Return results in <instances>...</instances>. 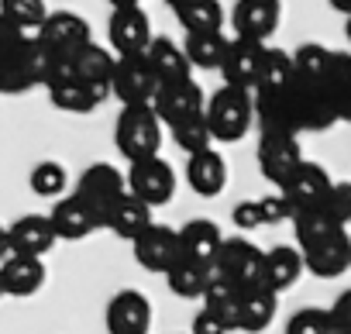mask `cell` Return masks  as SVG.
Listing matches in <instances>:
<instances>
[{
  "instance_id": "cell-1",
  "label": "cell",
  "mask_w": 351,
  "mask_h": 334,
  "mask_svg": "<svg viewBox=\"0 0 351 334\" xmlns=\"http://www.w3.org/2000/svg\"><path fill=\"white\" fill-rule=\"evenodd\" d=\"M204 121H207L214 141H241L248 134L252 121H255V97H252V90L221 86L204 104Z\"/></svg>"
},
{
  "instance_id": "cell-2",
  "label": "cell",
  "mask_w": 351,
  "mask_h": 334,
  "mask_svg": "<svg viewBox=\"0 0 351 334\" xmlns=\"http://www.w3.org/2000/svg\"><path fill=\"white\" fill-rule=\"evenodd\" d=\"M114 145H117V152L128 162L158 155V148H162V124H158V117L152 114L148 104L121 107L117 124H114Z\"/></svg>"
},
{
  "instance_id": "cell-3",
  "label": "cell",
  "mask_w": 351,
  "mask_h": 334,
  "mask_svg": "<svg viewBox=\"0 0 351 334\" xmlns=\"http://www.w3.org/2000/svg\"><path fill=\"white\" fill-rule=\"evenodd\" d=\"M128 193V183H124V173L117 165H107V162H93L90 169L80 176L73 197L90 211V217L97 221V228H107V217L110 211L117 207V200Z\"/></svg>"
},
{
  "instance_id": "cell-4",
  "label": "cell",
  "mask_w": 351,
  "mask_h": 334,
  "mask_svg": "<svg viewBox=\"0 0 351 334\" xmlns=\"http://www.w3.org/2000/svg\"><path fill=\"white\" fill-rule=\"evenodd\" d=\"M86 42H93L90 21L80 18V14H73V11H49V18L42 21V28L35 32V45L42 52V69L49 62L69 59Z\"/></svg>"
},
{
  "instance_id": "cell-5",
  "label": "cell",
  "mask_w": 351,
  "mask_h": 334,
  "mask_svg": "<svg viewBox=\"0 0 351 334\" xmlns=\"http://www.w3.org/2000/svg\"><path fill=\"white\" fill-rule=\"evenodd\" d=\"M124 183H128V193H131L134 200L148 204L152 211H155V207H165V204L176 197V173H172V165H169L162 155L128 162Z\"/></svg>"
},
{
  "instance_id": "cell-6",
  "label": "cell",
  "mask_w": 351,
  "mask_h": 334,
  "mask_svg": "<svg viewBox=\"0 0 351 334\" xmlns=\"http://www.w3.org/2000/svg\"><path fill=\"white\" fill-rule=\"evenodd\" d=\"M262 259H265V252L258 245H252L248 238H224L221 252L214 259V276L238 289L262 286Z\"/></svg>"
},
{
  "instance_id": "cell-7",
  "label": "cell",
  "mask_w": 351,
  "mask_h": 334,
  "mask_svg": "<svg viewBox=\"0 0 351 334\" xmlns=\"http://www.w3.org/2000/svg\"><path fill=\"white\" fill-rule=\"evenodd\" d=\"M158 90V80L141 56H117L114 59V73H110V93L124 104V107H138V104H152Z\"/></svg>"
},
{
  "instance_id": "cell-8",
  "label": "cell",
  "mask_w": 351,
  "mask_h": 334,
  "mask_svg": "<svg viewBox=\"0 0 351 334\" xmlns=\"http://www.w3.org/2000/svg\"><path fill=\"white\" fill-rule=\"evenodd\" d=\"M134 262L148 272H169L176 262L183 259V245H180V231L169 228V224H148L134 241Z\"/></svg>"
},
{
  "instance_id": "cell-9",
  "label": "cell",
  "mask_w": 351,
  "mask_h": 334,
  "mask_svg": "<svg viewBox=\"0 0 351 334\" xmlns=\"http://www.w3.org/2000/svg\"><path fill=\"white\" fill-rule=\"evenodd\" d=\"M300 255H303L306 272H313L320 279H334L351 269V235H348V228H337V231L303 245Z\"/></svg>"
},
{
  "instance_id": "cell-10",
  "label": "cell",
  "mask_w": 351,
  "mask_h": 334,
  "mask_svg": "<svg viewBox=\"0 0 351 334\" xmlns=\"http://www.w3.org/2000/svg\"><path fill=\"white\" fill-rule=\"evenodd\" d=\"M204 104H207V97H204L200 83L180 80V83H162V86L155 90V97H152L148 107H152V114L158 117V124L172 128V124H180V121L200 114Z\"/></svg>"
},
{
  "instance_id": "cell-11",
  "label": "cell",
  "mask_w": 351,
  "mask_h": 334,
  "mask_svg": "<svg viewBox=\"0 0 351 334\" xmlns=\"http://www.w3.org/2000/svg\"><path fill=\"white\" fill-rule=\"evenodd\" d=\"M300 162H303V152H300V141L289 131L272 128V131L262 134V141H258V169L272 187H282Z\"/></svg>"
},
{
  "instance_id": "cell-12",
  "label": "cell",
  "mask_w": 351,
  "mask_h": 334,
  "mask_svg": "<svg viewBox=\"0 0 351 334\" xmlns=\"http://www.w3.org/2000/svg\"><path fill=\"white\" fill-rule=\"evenodd\" d=\"M107 38H110L114 56H141L148 49V42L155 38L152 35V21L141 11V4H134V8H114L110 25H107Z\"/></svg>"
},
{
  "instance_id": "cell-13",
  "label": "cell",
  "mask_w": 351,
  "mask_h": 334,
  "mask_svg": "<svg viewBox=\"0 0 351 334\" xmlns=\"http://www.w3.org/2000/svg\"><path fill=\"white\" fill-rule=\"evenodd\" d=\"M282 18V0H238L231 11V25H234V38H248V42H269L279 28Z\"/></svg>"
},
{
  "instance_id": "cell-14",
  "label": "cell",
  "mask_w": 351,
  "mask_h": 334,
  "mask_svg": "<svg viewBox=\"0 0 351 334\" xmlns=\"http://www.w3.org/2000/svg\"><path fill=\"white\" fill-rule=\"evenodd\" d=\"M330 187H334V180L327 176V169L324 165H317V162H300L296 169L289 173V180L279 187V193L286 197V204L293 207V214L296 211H306V207H317V204H324V197L330 193Z\"/></svg>"
},
{
  "instance_id": "cell-15",
  "label": "cell",
  "mask_w": 351,
  "mask_h": 334,
  "mask_svg": "<svg viewBox=\"0 0 351 334\" xmlns=\"http://www.w3.org/2000/svg\"><path fill=\"white\" fill-rule=\"evenodd\" d=\"M262 56H265V45H262V42L231 38V42H228V52H224V62H221L224 86L255 90V83H258V69H262Z\"/></svg>"
},
{
  "instance_id": "cell-16",
  "label": "cell",
  "mask_w": 351,
  "mask_h": 334,
  "mask_svg": "<svg viewBox=\"0 0 351 334\" xmlns=\"http://www.w3.org/2000/svg\"><path fill=\"white\" fill-rule=\"evenodd\" d=\"M107 331L110 334H148L152 331V303L141 289H121L107 303Z\"/></svg>"
},
{
  "instance_id": "cell-17",
  "label": "cell",
  "mask_w": 351,
  "mask_h": 334,
  "mask_svg": "<svg viewBox=\"0 0 351 334\" xmlns=\"http://www.w3.org/2000/svg\"><path fill=\"white\" fill-rule=\"evenodd\" d=\"M45 259H32V255H8L0 262V289L4 296H18L28 300L45 286Z\"/></svg>"
},
{
  "instance_id": "cell-18",
  "label": "cell",
  "mask_w": 351,
  "mask_h": 334,
  "mask_svg": "<svg viewBox=\"0 0 351 334\" xmlns=\"http://www.w3.org/2000/svg\"><path fill=\"white\" fill-rule=\"evenodd\" d=\"M8 241H11V255H32V259H45L56 248V231L49 224L45 214H25L8 228Z\"/></svg>"
},
{
  "instance_id": "cell-19",
  "label": "cell",
  "mask_w": 351,
  "mask_h": 334,
  "mask_svg": "<svg viewBox=\"0 0 351 334\" xmlns=\"http://www.w3.org/2000/svg\"><path fill=\"white\" fill-rule=\"evenodd\" d=\"M186 183L197 197H217L228 187V162L217 148H204L197 155H186Z\"/></svg>"
},
{
  "instance_id": "cell-20",
  "label": "cell",
  "mask_w": 351,
  "mask_h": 334,
  "mask_svg": "<svg viewBox=\"0 0 351 334\" xmlns=\"http://www.w3.org/2000/svg\"><path fill=\"white\" fill-rule=\"evenodd\" d=\"M45 217H49V224H52V231H56L59 241H83V238H90L93 231H100L97 221L90 217V211H86L73 193L59 197L56 207H52V214H45Z\"/></svg>"
},
{
  "instance_id": "cell-21",
  "label": "cell",
  "mask_w": 351,
  "mask_h": 334,
  "mask_svg": "<svg viewBox=\"0 0 351 334\" xmlns=\"http://www.w3.org/2000/svg\"><path fill=\"white\" fill-rule=\"evenodd\" d=\"M303 255L300 248H289V245H276L265 252L262 259V286L272 289V293H286L296 286V279L303 276Z\"/></svg>"
},
{
  "instance_id": "cell-22",
  "label": "cell",
  "mask_w": 351,
  "mask_h": 334,
  "mask_svg": "<svg viewBox=\"0 0 351 334\" xmlns=\"http://www.w3.org/2000/svg\"><path fill=\"white\" fill-rule=\"evenodd\" d=\"M145 59H148V66H152V73H155L158 86H162V83H180V80H190L186 52H183V45H176L172 38L155 35V38L148 42V49H145Z\"/></svg>"
},
{
  "instance_id": "cell-23",
  "label": "cell",
  "mask_w": 351,
  "mask_h": 334,
  "mask_svg": "<svg viewBox=\"0 0 351 334\" xmlns=\"http://www.w3.org/2000/svg\"><path fill=\"white\" fill-rule=\"evenodd\" d=\"M176 231H180L183 259H197V262L214 265V259H217V252H221V241H224V235H221V228H217L214 221L193 217V221H186L183 228H176Z\"/></svg>"
},
{
  "instance_id": "cell-24",
  "label": "cell",
  "mask_w": 351,
  "mask_h": 334,
  "mask_svg": "<svg viewBox=\"0 0 351 334\" xmlns=\"http://www.w3.org/2000/svg\"><path fill=\"white\" fill-rule=\"evenodd\" d=\"M279 310V293L265 289V286H252L241 289V303H238V331L245 334H262L272 317Z\"/></svg>"
},
{
  "instance_id": "cell-25",
  "label": "cell",
  "mask_w": 351,
  "mask_h": 334,
  "mask_svg": "<svg viewBox=\"0 0 351 334\" xmlns=\"http://www.w3.org/2000/svg\"><path fill=\"white\" fill-rule=\"evenodd\" d=\"M45 90H49V100L52 107L66 110V114H90L104 104L100 93H93L86 83L73 80V76H49L45 80Z\"/></svg>"
},
{
  "instance_id": "cell-26",
  "label": "cell",
  "mask_w": 351,
  "mask_h": 334,
  "mask_svg": "<svg viewBox=\"0 0 351 334\" xmlns=\"http://www.w3.org/2000/svg\"><path fill=\"white\" fill-rule=\"evenodd\" d=\"M210 279H214V265L197 262V259H180V262L165 272L169 289L180 296V300H200L204 289L210 286Z\"/></svg>"
},
{
  "instance_id": "cell-27",
  "label": "cell",
  "mask_w": 351,
  "mask_h": 334,
  "mask_svg": "<svg viewBox=\"0 0 351 334\" xmlns=\"http://www.w3.org/2000/svg\"><path fill=\"white\" fill-rule=\"evenodd\" d=\"M148 224H155V221H152V207L141 204V200H134L131 193H124V197L117 200V207L110 211V217H107V228H110L117 238H124V241H134Z\"/></svg>"
},
{
  "instance_id": "cell-28",
  "label": "cell",
  "mask_w": 351,
  "mask_h": 334,
  "mask_svg": "<svg viewBox=\"0 0 351 334\" xmlns=\"http://www.w3.org/2000/svg\"><path fill=\"white\" fill-rule=\"evenodd\" d=\"M228 42L224 32H197V35H186L183 42V52H186V62L190 69H221L224 62V52H228Z\"/></svg>"
},
{
  "instance_id": "cell-29",
  "label": "cell",
  "mask_w": 351,
  "mask_h": 334,
  "mask_svg": "<svg viewBox=\"0 0 351 334\" xmlns=\"http://www.w3.org/2000/svg\"><path fill=\"white\" fill-rule=\"evenodd\" d=\"M200 303H204V310L214 313L228 331H238V303H241V289H238V286H231V283H224V279L214 276L210 286L204 289Z\"/></svg>"
},
{
  "instance_id": "cell-30",
  "label": "cell",
  "mask_w": 351,
  "mask_h": 334,
  "mask_svg": "<svg viewBox=\"0 0 351 334\" xmlns=\"http://www.w3.org/2000/svg\"><path fill=\"white\" fill-rule=\"evenodd\" d=\"M293 80H296V73H293V56H286L282 49H269V45H265V56H262V69H258V83H255V90H258L262 97H269V93H282Z\"/></svg>"
},
{
  "instance_id": "cell-31",
  "label": "cell",
  "mask_w": 351,
  "mask_h": 334,
  "mask_svg": "<svg viewBox=\"0 0 351 334\" xmlns=\"http://www.w3.org/2000/svg\"><path fill=\"white\" fill-rule=\"evenodd\" d=\"M176 18H180V25H183L186 35L221 32L224 28V8H221V0H190V4H183L180 11H176Z\"/></svg>"
},
{
  "instance_id": "cell-32",
  "label": "cell",
  "mask_w": 351,
  "mask_h": 334,
  "mask_svg": "<svg viewBox=\"0 0 351 334\" xmlns=\"http://www.w3.org/2000/svg\"><path fill=\"white\" fill-rule=\"evenodd\" d=\"M49 18L45 0H0V21H8L18 32H38L42 21Z\"/></svg>"
},
{
  "instance_id": "cell-33",
  "label": "cell",
  "mask_w": 351,
  "mask_h": 334,
  "mask_svg": "<svg viewBox=\"0 0 351 334\" xmlns=\"http://www.w3.org/2000/svg\"><path fill=\"white\" fill-rule=\"evenodd\" d=\"M28 183H32V193H35V197H42V200H59V197H66V190H69V173H66L62 162L45 158V162H38L35 169H32Z\"/></svg>"
},
{
  "instance_id": "cell-34",
  "label": "cell",
  "mask_w": 351,
  "mask_h": 334,
  "mask_svg": "<svg viewBox=\"0 0 351 334\" xmlns=\"http://www.w3.org/2000/svg\"><path fill=\"white\" fill-rule=\"evenodd\" d=\"M330 59H334V52H327L324 45H300L296 56H293V73L303 83H324Z\"/></svg>"
},
{
  "instance_id": "cell-35",
  "label": "cell",
  "mask_w": 351,
  "mask_h": 334,
  "mask_svg": "<svg viewBox=\"0 0 351 334\" xmlns=\"http://www.w3.org/2000/svg\"><path fill=\"white\" fill-rule=\"evenodd\" d=\"M169 131H172V141L180 145L186 155H197L204 148H214V138H210V128L204 121V110L193 114V117H186V121H180V124H172Z\"/></svg>"
},
{
  "instance_id": "cell-36",
  "label": "cell",
  "mask_w": 351,
  "mask_h": 334,
  "mask_svg": "<svg viewBox=\"0 0 351 334\" xmlns=\"http://www.w3.org/2000/svg\"><path fill=\"white\" fill-rule=\"evenodd\" d=\"M330 331V310L303 307L286 320V334H327Z\"/></svg>"
},
{
  "instance_id": "cell-37",
  "label": "cell",
  "mask_w": 351,
  "mask_h": 334,
  "mask_svg": "<svg viewBox=\"0 0 351 334\" xmlns=\"http://www.w3.org/2000/svg\"><path fill=\"white\" fill-rule=\"evenodd\" d=\"M320 207H324L341 228H348V224H351V183H334Z\"/></svg>"
},
{
  "instance_id": "cell-38",
  "label": "cell",
  "mask_w": 351,
  "mask_h": 334,
  "mask_svg": "<svg viewBox=\"0 0 351 334\" xmlns=\"http://www.w3.org/2000/svg\"><path fill=\"white\" fill-rule=\"evenodd\" d=\"M258 214H262V228H265V224H279V221L293 217V207L286 204L282 193H272V197H262L258 200Z\"/></svg>"
},
{
  "instance_id": "cell-39",
  "label": "cell",
  "mask_w": 351,
  "mask_h": 334,
  "mask_svg": "<svg viewBox=\"0 0 351 334\" xmlns=\"http://www.w3.org/2000/svg\"><path fill=\"white\" fill-rule=\"evenodd\" d=\"M234 224L241 228V231H255V228H262V214H258V200H241L238 207H234Z\"/></svg>"
},
{
  "instance_id": "cell-40",
  "label": "cell",
  "mask_w": 351,
  "mask_h": 334,
  "mask_svg": "<svg viewBox=\"0 0 351 334\" xmlns=\"http://www.w3.org/2000/svg\"><path fill=\"white\" fill-rule=\"evenodd\" d=\"M190 334H231L214 313H207L204 307L197 310V317H193V324H190Z\"/></svg>"
},
{
  "instance_id": "cell-41",
  "label": "cell",
  "mask_w": 351,
  "mask_h": 334,
  "mask_svg": "<svg viewBox=\"0 0 351 334\" xmlns=\"http://www.w3.org/2000/svg\"><path fill=\"white\" fill-rule=\"evenodd\" d=\"M330 317L351 334V289H344L337 300H334V307H330Z\"/></svg>"
},
{
  "instance_id": "cell-42",
  "label": "cell",
  "mask_w": 351,
  "mask_h": 334,
  "mask_svg": "<svg viewBox=\"0 0 351 334\" xmlns=\"http://www.w3.org/2000/svg\"><path fill=\"white\" fill-rule=\"evenodd\" d=\"M8 255H11V241H8V228L0 224V262H4Z\"/></svg>"
},
{
  "instance_id": "cell-43",
  "label": "cell",
  "mask_w": 351,
  "mask_h": 334,
  "mask_svg": "<svg viewBox=\"0 0 351 334\" xmlns=\"http://www.w3.org/2000/svg\"><path fill=\"white\" fill-rule=\"evenodd\" d=\"M327 4H330V8L337 11V14H344V18L351 14V0H327Z\"/></svg>"
},
{
  "instance_id": "cell-44",
  "label": "cell",
  "mask_w": 351,
  "mask_h": 334,
  "mask_svg": "<svg viewBox=\"0 0 351 334\" xmlns=\"http://www.w3.org/2000/svg\"><path fill=\"white\" fill-rule=\"evenodd\" d=\"M134 4H141V0H110V8H134Z\"/></svg>"
},
{
  "instance_id": "cell-45",
  "label": "cell",
  "mask_w": 351,
  "mask_h": 334,
  "mask_svg": "<svg viewBox=\"0 0 351 334\" xmlns=\"http://www.w3.org/2000/svg\"><path fill=\"white\" fill-rule=\"evenodd\" d=\"M165 4H169V8H172V11H180V8H183V4H190V0H165Z\"/></svg>"
},
{
  "instance_id": "cell-46",
  "label": "cell",
  "mask_w": 351,
  "mask_h": 334,
  "mask_svg": "<svg viewBox=\"0 0 351 334\" xmlns=\"http://www.w3.org/2000/svg\"><path fill=\"white\" fill-rule=\"evenodd\" d=\"M344 35H348V42H351V14H348V25H344Z\"/></svg>"
},
{
  "instance_id": "cell-47",
  "label": "cell",
  "mask_w": 351,
  "mask_h": 334,
  "mask_svg": "<svg viewBox=\"0 0 351 334\" xmlns=\"http://www.w3.org/2000/svg\"><path fill=\"white\" fill-rule=\"evenodd\" d=\"M0 296H4V289H0Z\"/></svg>"
}]
</instances>
